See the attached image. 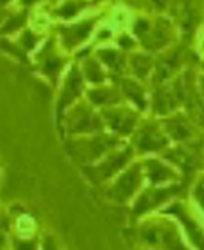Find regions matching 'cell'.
Returning <instances> with one entry per match:
<instances>
[{
	"label": "cell",
	"instance_id": "cell-1",
	"mask_svg": "<svg viewBox=\"0 0 204 250\" xmlns=\"http://www.w3.org/2000/svg\"><path fill=\"white\" fill-rule=\"evenodd\" d=\"M18 250H34L32 243H18Z\"/></svg>",
	"mask_w": 204,
	"mask_h": 250
}]
</instances>
